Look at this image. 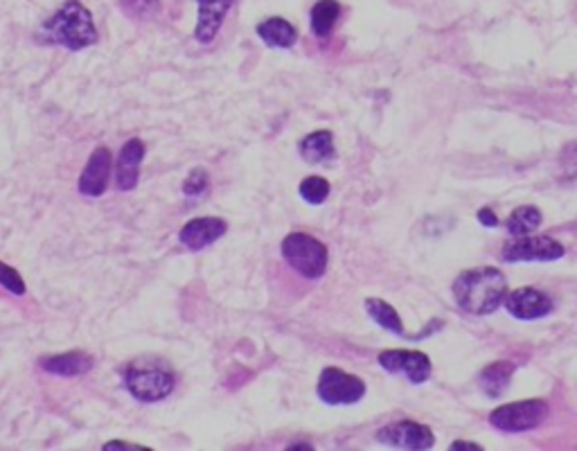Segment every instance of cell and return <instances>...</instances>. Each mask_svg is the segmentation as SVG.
<instances>
[{
	"label": "cell",
	"mask_w": 577,
	"mask_h": 451,
	"mask_svg": "<svg viewBox=\"0 0 577 451\" xmlns=\"http://www.w3.org/2000/svg\"><path fill=\"white\" fill-rule=\"evenodd\" d=\"M508 230L514 235V237H521V235L532 233L541 226V213L535 208V205H521V208L514 210L508 219Z\"/></svg>",
	"instance_id": "44dd1931"
},
{
	"label": "cell",
	"mask_w": 577,
	"mask_h": 451,
	"mask_svg": "<svg viewBox=\"0 0 577 451\" xmlns=\"http://www.w3.org/2000/svg\"><path fill=\"white\" fill-rule=\"evenodd\" d=\"M199 18H196L194 37L199 43H213L226 21V14L235 5V0H196Z\"/></svg>",
	"instance_id": "5bb4252c"
},
{
	"label": "cell",
	"mask_w": 577,
	"mask_h": 451,
	"mask_svg": "<svg viewBox=\"0 0 577 451\" xmlns=\"http://www.w3.org/2000/svg\"><path fill=\"white\" fill-rule=\"evenodd\" d=\"M298 153H300L302 161L309 163V165L331 161V158L336 156L334 136H331V131H327V129L309 133V136H305L298 142Z\"/></svg>",
	"instance_id": "2e32d148"
},
{
	"label": "cell",
	"mask_w": 577,
	"mask_h": 451,
	"mask_svg": "<svg viewBox=\"0 0 577 451\" xmlns=\"http://www.w3.org/2000/svg\"><path fill=\"white\" fill-rule=\"evenodd\" d=\"M257 37L267 43L268 47H293L298 41V30L287 21V18L271 16L257 26Z\"/></svg>",
	"instance_id": "e0dca14e"
},
{
	"label": "cell",
	"mask_w": 577,
	"mask_h": 451,
	"mask_svg": "<svg viewBox=\"0 0 577 451\" xmlns=\"http://www.w3.org/2000/svg\"><path fill=\"white\" fill-rule=\"evenodd\" d=\"M181 190H183V194L187 196V199H204V196L210 192L208 172H205L204 167H194V170H192L190 174L185 176Z\"/></svg>",
	"instance_id": "603a6c76"
},
{
	"label": "cell",
	"mask_w": 577,
	"mask_h": 451,
	"mask_svg": "<svg viewBox=\"0 0 577 451\" xmlns=\"http://www.w3.org/2000/svg\"><path fill=\"white\" fill-rule=\"evenodd\" d=\"M377 443L386 445V447L425 451L435 445V435H433V431L426 425H420V422L413 420H402L379 429Z\"/></svg>",
	"instance_id": "ba28073f"
},
{
	"label": "cell",
	"mask_w": 577,
	"mask_h": 451,
	"mask_svg": "<svg viewBox=\"0 0 577 451\" xmlns=\"http://www.w3.org/2000/svg\"><path fill=\"white\" fill-rule=\"evenodd\" d=\"M176 379L167 368L153 366V363H131L124 371V386L142 404L165 400L174 391Z\"/></svg>",
	"instance_id": "277c9868"
},
{
	"label": "cell",
	"mask_w": 577,
	"mask_h": 451,
	"mask_svg": "<svg viewBox=\"0 0 577 451\" xmlns=\"http://www.w3.org/2000/svg\"><path fill=\"white\" fill-rule=\"evenodd\" d=\"M110 170H113V153L109 147H95L84 172H81L79 184H77L79 194L89 196V199L104 196L110 181Z\"/></svg>",
	"instance_id": "30bf717a"
},
{
	"label": "cell",
	"mask_w": 577,
	"mask_h": 451,
	"mask_svg": "<svg viewBox=\"0 0 577 451\" xmlns=\"http://www.w3.org/2000/svg\"><path fill=\"white\" fill-rule=\"evenodd\" d=\"M144 158V142L141 138H131L122 145L115 161V188L120 192H131L141 179V165Z\"/></svg>",
	"instance_id": "7c38bea8"
},
{
	"label": "cell",
	"mask_w": 577,
	"mask_h": 451,
	"mask_svg": "<svg viewBox=\"0 0 577 451\" xmlns=\"http://www.w3.org/2000/svg\"><path fill=\"white\" fill-rule=\"evenodd\" d=\"M451 291L460 309L474 316H488L503 305L508 280L498 268L478 267L460 273Z\"/></svg>",
	"instance_id": "6da1fadb"
},
{
	"label": "cell",
	"mask_w": 577,
	"mask_h": 451,
	"mask_svg": "<svg viewBox=\"0 0 577 451\" xmlns=\"http://www.w3.org/2000/svg\"><path fill=\"white\" fill-rule=\"evenodd\" d=\"M514 375V363L512 362H497L492 366L485 368L478 375V386L480 391L488 397H501L509 386V379Z\"/></svg>",
	"instance_id": "ac0fdd59"
},
{
	"label": "cell",
	"mask_w": 577,
	"mask_h": 451,
	"mask_svg": "<svg viewBox=\"0 0 577 451\" xmlns=\"http://www.w3.org/2000/svg\"><path fill=\"white\" fill-rule=\"evenodd\" d=\"M320 402L330 406H348L357 404L365 395V382L357 375L341 371V368H325L319 377V386H316Z\"/></svg>",
	"instance_id": "5b68a950"
},
{
	"label": "cell",
	"mask_w": 577,
	"mask_h": 451,
	"mask_svg": "<svg viewBox=\"0 0 577 451\" xmlns=\"http://www.w3.org/2000/svg\"><path fill=\"white\" fill-rule=\"evenodd\" d=\"M133 3V7H127L124 12L129 14V16H138V18H144V16H152V14L158 12V0H122V5H129Z\"/></svg>",
	"instance_id": "d4e9b609"
},
{
	"label": "cell",
	"mask_w": 577,
	"mask_h": 451,
	"mask_svg": "<svg viewBox=\"0 0 577 451\" xmlns=\"http://www.w3.org/2000/svg\"><path fill=\"white\" fill-rule=\"evenodd\" d=\"M478 222L483 224V226H488V228H497V226H498L497 215H494L489 208L480 210V213H478Z\"/></svg>",
	"instance_id": "484cf974"
},
{
	"label": "cell",
	"mask_w": 577,
	"mask_h": 451,
	"mask_svg": "<svg viewBox=\"0 0 577 451\" xmlns=\"http://www.w3.org/2000/svg\"><path fill=\"white\" fill-rule=\"evenodd\" d=\"M228 233V224L219 217H199V219H190L185 226L181 228L179 239L185 248L190 251H204V248L213 246L216 239H221Z\"/></svg>",
	"instance_id": "8fae6325"
},
{
	"label": "cell",
	"mask_w": 577,
	"mask_h": 451,
	"mask_svg": "<svg viewBox=\"0 0 577 451\" xmlns=\"http://www.w3.org/2000/svg\"><path fill=\"white\" fill-rule=\"evenodd\" d=\"M548 415V404L541 400H523V402H512V404L498 406L489 422L497 429L505 431V434H523V431H530L535 426H540Z\"/></svg>",
	"instance_id": "8992f818"
},
{
	"label": "cell",
	"mask_w": 577,
	"mask_h": 451,
	"mask_svg": "<svg viewBox=\"0 0 577 451\" xmlns=\"http://www.w3.org/2000/svg\"><path fill=\"white\" fill-rule=\"evenodd\" d=\"M341 16V5L336 0H319V3L311 7V32L314 37L319 38H327L334 30L336 21Z\"/></svg>",
	"instance_id": "d6986e66"
},
{
	"label": "cell",
	"mask_w": 577,
	"mask_h": 451,
	"mask_svg": "<svg viewBox=\"0 0 577 451\" xmlns=\"http://www.w3.org/2000/svg\"><path fill=\"white\" fill-rule=\"evenodd\" d=\"M451 449H474V451H480L483 447L476 443H463V440H456L454 445H451Z\"/></svg>",
	"instance_id": "83f0119b"
},
{
	"label": "cell",
	"mask_w": 577,
	"mask_h": 451,
	"mask_svg": "<svg viewBox=\"0 0 577 451\" xmlns=\"http://www.w3.org/2000/svg\"><path fill=\"white\" fill-rule=\"evenodd\" d=\"M38 41L50 46H64L72 52L95 46L100 41L93 14L79 0H66L38 30Z\"/></svg>",
	"instance_id": "7a4b0ae2"
},
{
	"label": "cell",
	"mask_w": 577,
	"mask_h": 451,
	"mask_svg": "<svg viewBox=\"0 0 577 451\" xmlns=\"http://www.w3.org/2000/svg\"><path fill=\"white\" fill-rule=\"evenodd\" d=\"M379 366L391 375H404L413 383H425L431 377V359L417 350H386L379 354Z\"/></svg>",
	"instance_id": "9c48e42d"
},
{
	"label": "cell",
	"mask_w": 577,
	"mask_h": 451,
	"mask_svg": "<svg viewBox=\"0 0 577 451\" xmlns=\"http://www.w3.org/2000/svg\"><path fill=\"white\" fill-rule=\"evenodd\" d=\"M0 287L14 296L26 294V280L21 278V273L5 262H0Z\"/></svg>",
	"instance_id": "cb8c5ba5"
},
{
	"label": "cell",
	"mask_w": 577,
	"mask_h": 451,
	"mask_svg": "<svg viewBox=\"0 0 577 451\" xmlns=\"http://www.w3.org/2000/svg\"><path fill=\"white\" fill-rule=\"evenodd\" d=\"M509 314L519 320H537L543 319L552 311V300L540 289H532V287H523V289L512 291L505 300Z\"/></svg>",
	"instance_id": "4fadbf2b"
},
{
	"label": "cell",
	"mask_w": 577,
	"mask_h": 451,
	"mask_svg": "<svg viewBox=\"0 0 577 451\" xmlns=\"http://www.w3.org/2000/svg\"><path fill=\"white\" fill-rule=\"evenodd\" d=\"M501 257L505 262H555L564 257V246L546 235L541 237L521 235L505 244Z\"/></svg>",
	"instance_id": "52a82bcc"
},
{
	"label": "cell",
	"mask_w": 577,
	"mask_h": 451,
	"mask_svg": "<svg viewBox=\"0 0 577 451\" xmlns=\"http://www.w3.org/2000/svg\"><path fill=\"white\" fill-rule=\"evenodd\" d=\"M104 449L110 451V449H141V451H147L149 447H142V445H133V443H124V440H110V443L104 445Z\"/></svg>",
	"instance_id": "4316f807"
},
{
	"label": "cell",
	"mask_w": 577,
	"mask_h": 451,
	"mask_svg": "<svg viewBox=\"0 0 577 451\" xmlns=\"http://www.w3.org/2000/svg\"><path fill=\"white\" fill-rule=\"evenodd\" d=\"M365 311H368V316L374 320V323L382 325V328L388 330V332L399 334V337L404 334V323L391 302H386L382 299H368L365 300Z\"/></svg>",
	"instance_id": "ffe728a7"
},
{
	"label": "cell",
	"mask_w": 577,
	"mask_h": 451,
	"mask_svg": "<svg viewBox=\"0 0 577 451\" xmlns=\"http://www.w3.org/2000/svg\"><path fill=\"white\" fill-rule=\"evenodd\" d=\"M93 357L81 350H72L66 354H52L41 362V368L57 377H81L93 371Z\"/></svg>",
	"instance_id": "9a60e30c"
},
{
	"label": "cell",
	"mask_w": 577,
	"mask_h": 451,
	"mask_svg": "<svg viewBox=\"0 0 577 451\" xmlns=\"http://www.w3.org/2000/svg\"><path fill=\"white\" fill-rule=\"evenodd\" d=\"M280 253L293 271L307 280H319L325 276L330 253L320 239L307 233H288L280 244Z\"/></svg>",
	"instance_id": "3957f363"
},
{
	"label": "cell",
	"mask_w": 577,
	"mask_h": 451,
	"mask_svg": "<svg viewBox=\"0 0 577 451\" xmlns=\"http://www.w3.org/2000/svg\"><path fill=\"white\" fill-rule=\"evenodd\" d=\"M330 190H331L330 181L323 179V176H307V179H302L300 188H298L302 199H305L309 205L325 204L327 196H330Z\"/></svg>",
	"instance_id": "7402d4cb"
}]
</instances>
